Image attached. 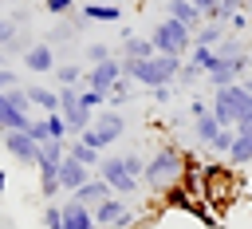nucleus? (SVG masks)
Listing matches in <instances>:
<instances>
[{
    "mask_svg": "<svg viewBox=\"0 0 252 229\" xmlns=\"http://www.w3.org/2000/svg\"><path fill=\"white\" fill-rule=\"evenodd\" d=\"M185 174V154L173 146V142H161L150 158H146V174H142V186L150 193H165L169 186H177Z\"/></svg>",
    "mask_w": 252,
    "mask_h": 229,
    "instance_id": "1",
    "label": "nucleus"
},
{
    "mask_svg": "<svg viewBox=\"0 0 252 229\" xmlns=\"http://www.w3.org/2000/svg\"><path fill=\"white\" fill-rule=\"evenodd\" d=\"M181 63L185 59H177V55H150V59H122V71H126V79H134L138 87H146V91H154V87H169V83H177V75H181Z\"/></svg>",
    "mask_w": 252,
    "mask_h": 229,
    "instance_id": "2",
    "label": "nucleus"
},
{
    "mask_svg": "<svg viewBox=\"0 0 252 229\" xmlns=\"http://www.w3.org/2000/svg\"><path fill=\"white\" fill-rule=\"evenodd\" d=\"M150 39H154V47H158L161 55H177V59H185V55L193 51V43H197L193 28H185V24L173 20V16H161V20L154 24Z\"/></svg>",
    "mask_w": 252,
    "mask_h": 229,
    "instance_id": "3",
    "label": "nucleus"
},
{
    "mask_svg": "<svg viewBox=\"0 0 252 229\" xmlns=\"http://www.w3.org/2000/svg\"><path fill=\"white\" fill-rule=\"evenodd\" d=\"M122 134H126V118H122L118 111H106V107H102V111L94 114V122H91L83 134H75V138L91 142L94 150H106V146H114Z\"/></svg>",
    "mask_w": 252,
    "mask_h": 229,
    "instance_id": "4",
    "label": "nucleus"
},
{
    "mask_svg": "<svg viewBox=\"0 0 252 229\" xmlns=\"http://www.w3.org/2000/svg\"><path fill=\"white\" fill-rule=\"evenodd\" d=\"M32 99L24 87H12V91H0V134H12V130H28L32 122Z\"/></svg>",
    "mask_w": 252,
    "mask_h": 229,
    "instance_id": "5",
    "label": "nucleus"
},
{
    "mask_svg": "<svg viewBox=\"0 0 252 229\" xmlns=\"http://www.w3.org/2000/svg\"><path fill=\"white\" fill-rule=\"evenodd\" d=\"M94 225H98V229H134V209H130V201L118 197V193H110L106 201L94 205Z\"/></svg>",
    "mask_w": 252,
    "mask_h": 229,
    "instance_id": "6",
    "label": "nucleus"
},
{
    "mask_svg": "<svg viewBox=\"0 0 252 229\" xmlns=\"http://www.w3.org/2000/svg\"><path fill=\"white\" fill-rule=\"evenodd\" d=\"M59 114L67 118L71 134H83L91 122H94V111H87L79 103V87H59Z\"/></svg>",
    "mask_w": 252,
    "mask_h": 229,
    "instance_id": "7",
    "label": "nucleus"
},
{
    "mask_svg": "<svg viewBox=\"0 0 252 229\" xmlns=\"http://www.w3.org/2000/svg\"><path fill=\"white\" fill-rule=\"evenodd\" d=\"M248 75V55H220L213 67H209V75H205V83L217 91V87H228V83H240Z\"/></svg>",
    "mask_w": 252,
    "mask_h": 229,
    "instance_id": "8",
    "label": "nucleus"
},
{
    "mask_svg": "<svg viewBox=\"0 0 252 229\" xmlns=\"http://www.w3.org/2000/svg\"><path fill=\"white\" fill-rule=\"evenodd\" d=\"M94 174H98V178H106V182H110V190H114L118 197H130V193H138V186H142V182L126 170V162H122V158H102Z\"/></svg>",
    "mask_w": 252,
    "mask_h": 229,
    "instance_id": "9",
    "label": "nucleus"
},
{
    "mask_svg": "<svg viewBox=\"0 0 252 229\" xmlns=\"http://www.w3.org/2000/svg\"><path fill=\"white\" fill-rule=\"evenodd\" d=\"M0 142H4V150L20 162V166H39V142L28 134V130H12V134H0Z\"/></svg>",
    "mask_w": 252,
    "mask_h": 229,
    "instance_id": "10",
    "label": "nucleus"
},
{
    "mask_svg": "<svg viewBox=\"0 0 252 229\" xmlns=\"http://www.w3.org/2000/svg\"><path fill=\"white\" fill-rule=\"evenodd\" d=\"M122 75H126V71H122V59H118V55H110V59L91 63V67H87V87H94V91L110 95V91H114V83H118Z\"/></svg>",
    "mask_w": 252,
    "mask_h": 229,
    "instance_id": "11",
    "label": "nucleus"
},
{
    "mask_svg": "<svg viewBox=\"0 0 252 229\" xmlns=\"http://www.w3.org/2000/svg\"><path fill=\"white\" fill-rule=\"evenodd\" d=\"M20 59H24V67H28L32 75H51V71H55V63H59V59H55V47H51L47 39H39V43H28Z\"/></svg>",
    "mask_w": 252,
    "mask_h": 229,
    "instance_id": "12",
    "label": "nucleus"
},
{
    "mask_svg": "<svg viewBox=\"0 0 252 229\" xmlns=\"http://www.w3.org/2000/svg\"><path fill=\"white\" fill-rule=\"evenodd\" d=\"M59 213H63V229H98V225H94V209L83 205L79 197L59 201Z\"/></svg>",
    "mask_w": 252,
    "mask_h": 229,
    "instance_id": "13",
    "label": "nucleus"
},
{
    "mask_svg": "<svg viewBox=\"0 0 252 229\" xmlns=\"http://www.w3.org/2000/svg\"><path fill=\"white\" fill-rule=\"evenodd\" d=\"M91 178H94V170L83 166V162H75L71 154L59 162V186H63V193H75V190H79L83 182H91Z\"/></svg>",
    "mask_w": 252,
    "mask_h": 229,
    "instance_id": "14",
    "label": "nucleus"
},
{
    "mask_svg": "<svg viewBox=\"0 0 252 229\" xmlns=\"http://www.w3.org/2000/svg\"><path fill=\"white\" fill-rule=\"evenodd\" d=\"M118 47H122V55H118V59H150V55H158V47H154V39H150V36H134V32H126V28H122Z\"/></svg>",
    "mask_w": 252,
    "mask_h": 229,
    "instance_id": "15",
    "label": "nucleus"
},
{
    "mask_svg": "<svg viewBox=\"0 0 252 229\" xmlns=\"http://www.w3.org/2000/svg\"><path fill=\"white\" fill-rule=\"evenodd\" d=\"M110 193H114V190H110V182L94 174V178H91V182H83V186H79V190H75L71 197H79L83 205H91V209H94V205H98V201H106Z\"/></svg>",
    "mask_w": 252,
    "mask_h": 229,
    "instance_id": "16",
    "label": "nucleus"
},
{
    "mask_svg": "<svg viewBox=\"0 0 252 229\" xmlns=\"http://www.w3.org/2000/svg\"><path fill=\"white\" fill-rule=\"evenodd\" d=\"M165 12H169L173 20H181L185 28H193V32L205 24V12H201L193 0H165Z\"/></svg>",
    "mask_w": 252,
    "mask_h": 229,
    "instance_id": "17",
    "label": "nucleus"
},
{
    "mask_svg": "<svg viewBox=\"0 0 252 229\" xmlns=\"http://www.w3.org/2000/svg\"><path fill=\"white\" fill-rule=\"evenodd\" d=\"M248 162H252V122L236 126V142L228 150V166H248Z\"/></svg>",
    "mask_w": 252,
    "mask_h": 229,
    "instance_id": "18",
    "label": "nucleus"
},
{
    "mask_svg": "<svg viewBox=\"0 0 252 229\" xmlns=\"http://www.w3.org/2000/svg\"><path fill=\"white\" fill-rule=\"evenodd\" d=\"M24 91H28V99H32V107H39L43 114H51V111H59V91H55V87H43V83H28Z\"/></svg>",
    "mask_w": 252,
    "mask_h": 229,
    "instance_id": "19",
    "label": "nucleus"
},
{
    "mask_svg": "<svg viewBox=\"0 0 252 229\" xmlns=\"http://www.w3.org/2000/svg\"><path fill=\"white\" fill-rule=\"evenodd\" d=\"M83 16H87V24H118V20H122V8H118V4H98V0H91V4H83Z\"/></svg>",
    "mask_w": 252,
    "mask_h": 229,
    "instance_id": "20",
    "label": "nucleus"
},
{
    "mask_svg": "<svg viewBox=\"0 0 252 229\" xmlns=\"http://www.w3.org/2000/svg\"><path fill=\"white\" fill-rule=\"evenodd\" d=\"M220 130H224V126H220V118H217L213 111H209V114H201V118H193V138H197L201 146H213Z\"/></svg>",
    "mask_w": 252,
    "mask_h": 229,
    "instance_id": "21",
    "label": "nucleus"
},
{
    "mask_svg": "<svg viewBox=\"0 0 252 229\" xmlns=\"http://www.w3.org/2000/svg\"><path fill=\"white\" fill-rule=\"evenodd\" d=\"M35 174H39V197H59L63 193V186H59V166H51V162H39L35 166Z\"/></svg>",
    "mask_w": 252,
    "mask_h": 229,
    "instance_id": "22",
    "label": "nucleus"
},
{
    "mask_svg": "<svg viewBox=\"0 0 252 229\" xmlns=\"http://www.w3.org/2000/svg\"><path fill=\"white\" fill-rule=\"evenodd\" d=\"M0 47L8 55H24V47H20V24L8 12H0Z\"/></svg>",
    "mask_w": 252,
    "mask_h": 229,
    "instance_id": "23",
    "label": "nucleus"
},
{
    "mask_svg": "<svg viewBox=\"0 0 252 229\" xmlns=\"http://www.w3.org/2000/svg\"><path fill=\"white\" fill-rule=\"evenodd\" d=\"M67 154H71L75 162L91 166V170H98V162H102V150H94V146L83 142V138H67Z\"/></svg>",
    "mask_w": 252,
    "mask_h": 229,
    "instance_id": "24",
    "label": "nucleus"
},
{
    "mask_svg": "<svg viewBox=\"0 0 252 229\" xmlns=\"http://www.w3.org/2000/svg\"><path fill=\"white\" fill-rule=\"evenodd\" d=\"M51 75L59 79V87H87V71L79 63H55Z\"/></svg>",
    "mask_w": 252,
    "mask_h": 229,
    "instance_id": "25",
    "label": "nucleus"
},
{
    "mask_svg": "<svg viewBox=\"0 0 252 229\" xmlns=\"http://www.w3.org/2000/svg\"><path fill=\"white\" fill-rule=\"evenodd\" d=\"M193 36H197V43H209V47H217V43H220V39L228 36V24H217V20H205V24H201V28L193 32Z\"/></svg>",
    "mask_w": 252,
    "mask_h": 229,
    "instance_id": "26",
    "label": "nucleus"
},
{
    "mask_svg": "<svg viewBox=\"0 0 252 229\" xmlns=\"http://www.w3.org/2000/svg\"><path fill=\"white\" fill-rule=\"evenodd\" d=\"M201 79H205V67H201V63H193V59L185 55V63H181V75H177V83H181V87H197Z\"/></svg>",
    "mask_w": 252,
    "mask_h": 229,
    "instance_id": "27",
    "label": "nucleus"
},
{
    "mask_svg": "<svg viewBox=\"0 0 252 229\" xmlns=\"http://www.w3.org/2000/svg\"><path fill=\"white\" fill-rule=\"evenodd\" d=\"M189 59H193V63H201V67H205V75H209V67H213L220 55H217V47H209V43H193Z\"/></svg>",
    "mask_w": 252,
    "mask_h": 229,
    "instance_id": "28",
    "label": "nucleus"
},
{
    "mask_svg": "<svg viewBox=\"0 0 252 229\" xmlns=\"http://www.w3.org/2000/svg\"><path fill=\"white\" fill-rule=\"evenodd\" d=\"M130 95H134V79H126V75H122V79L114 83V91L106 95V107H122Z\"/></svg>",
    "mask_w": 252,
    "mask_h": 229,
    "instance_id": "29",
    "label": "nucleus"
},
{
    "mask_svg": "<svg viewBox=\"0 0 252 229\" xmlns=\"http://www.w3.org/2000/svg\"><path fill=\"white\" fill-rule=\"evenodd\" d=\"M79 103H83L87 111H94V114H98V111L106 107V95H102V91H94V87H79Z\"/></svg>",
    "mask_w": 252,
    "mask_h": 229,
    "instance_id": "30",
    "label": "nucleus"
},
{
    "mask_svg": "<svg viewBox=\"0 0 252 229\" xmlns=\"http://www.w3.org/2000/svg\"><path fill=\"white\" fill-rule=\"evenodd\" d=\"M43 118H47L51 138H59V142H67V138H71V126H67V118H63L59 111H51V114H43Z\"/></svg>",
    "mask_w": 252,
    "mask_h": 229,
    "instance_id": "31",
    "label": "nucleus"
},
{
    "mask_svg": "<svg viewBox=\"0 0 252 229\" xmlns=\"http://www.w3.org/2000/svg\"><path fill=\"white\" fill-rule=\"evenodd\" d=\"M232 142H236V126H224V130L217 134V142H213L209 150H217L220 158H228V150H232Z\"/></svg>",
    "mask_w": 252,
    "mask_h": 229,
    "instance_id": "32",
    "label": "nucleus"
},
{
    "mask_svg": "<svg viewBox=\"0 0 252 229\" xmlns=\"http://www.w3.org/2000/svg\"><path fill=\"white\" fill-rule=\"evenodd\" d=\"M43 12H47V16H55V20H63V16H71V12H75V0H43Z\"/></svg>",
    "mask_w": 252,
    "mask_h": 229,
    "instance_id": "33",
    "label": "nucleus"
},
{
    "mask_svg": "<svg viewBox=\"0 0 252 229\" xmlns=\"http://www.w3.org/2000/svg\"><path fill=\"white\" fill-rule=\"evenodd\" d=\"M28 134H32L39 146H43V142H55V138H51V130H47V118H32V122H28Z\"/></svg>",
    "mask_w": 252,
    "mask_h": 229,
    "instance_id": "34",
    "label": "nucleus"
},
{
    "mask_svg": "<svg viewBox=\"0 0 252 229\" xmlns=\"http://www.w3.org/2000/svg\"><path fill=\"white\" fill-rule=\"evenodd\" d=\"M39 217H43V229H63V213H59V205H55V201H47Z\"/></svg>",
    "mask_w": 252,
    "mask_h": 229,
    "instance_id": "35",
    "label": "nucleus"
},
{
    "mask_svg": "<svg viewBox=\"0 0 252 229\" xmlns=\"http://www.w3.org/2000/svg\"><path fill=\"white\" fill-rule=\"evenodd\" d=\"M114 51H110V43H87V63H102V59H110Z\"/></svg>",
    "mask_w": 252,
    "mask_h": 229,
    "instance_id": "36",
    "label": "nucleus"
},
{
    "mask_svg": "<svg viewBox=\"0 0 252 229\" xmlns=\"http://www.w3.org/2000/svg\"><path fill=\"white\" fill-rule=\"evenodd\" d=\"M122 162H126V170L142 182V174H146V158H142V154H122Z\"/></svg>",
    "mask_w": 252,
    "mask_h": 229,
    "instance_id": "37",
    "label": "nucleus"
},
{
    "mask_svg": "<svg viewBox=\"0 0 252 229\" xmlns=\"http://www.w3.org/2000/svg\"><path fill=\"white\" fill-rule=\"evenodd\" d=\"M228 28H232V32H248V28H252V12H236V16L228 20Z\"/></svg>",
    "mask_w": 252,
    "mask_h": 229,
    "instance_id": "38",
    "label": "nucleus"
},
{
    "mask_svg": "<svg viewBox=\"0 0 252 229\" xmlns=\"http://www.w3.org/2000/svg\"><path fill=\"white\" fill-rule=\"evenodd\" d=\"M12 87H20V75L12 67H0V91H12Z\"/></svg>",
    "mask_w": 252,
    "mask_h": 229,
    "instance_id": "39",
    "label": "nucleus"
},
{
    "mask_svg": "<svg viewBox=\"0 0 252 229\" xmlns=\"http://www.w3.org/2000/svg\"><path fill=\"white\" fill-rule=\"evenodd\" d=\"M150 95H154V103H158V107H165V103L173 99V83H169V87H154Z\"/></svg>",
    "mask_w": 252,
    "mask_h": 229,
    "instance_id": "40",
    "label": "nucleus"
},
{
    "mask_svg": "<svg viewBox=\"0 0 252 229\" xmlns=\"http://www.w3.org/2000/svg\"><path fill=\"white\" fill-rule=\"evenodd\" d=\"M201 114H209V103L205 99H193L189 103V118H201Z\"/></svg>",
    "mask_w": 252,
    "mask_h": 229,
    "instance_id": "41",
    "label": "nucleus"
},
{
    "mask_svg": "<svg viewBox=\"0 0 252 229\" xmlns=\"http://www.w3.org/2000/svg\"><path fill=\"white\" fill-rule=\"evenodd\" d=\"M193 4H197V8H201V12H205V16H209V12H213V8H217V4H220V0H193Z\"/></svg>",
    "mask_w": 252,
    "mask_h": 229,
    "instance_id": "42",
    "label": "nucleus"
},
{
    "mask_svg": "<svg viewBox=\"0 0 252 229\" xmlns=\"http://www.w3.org/2000/svg\"><path fill=\"white\" fill-rule=\"evenodd\" d=\"M0 229H16V221H12L8 213H0Z\"/></svg>",
    "mask_w": 252,
    "mask_h": 229,
    "instance_id": "43",
    "label": "nucleus"
},
{
    "mask_svg": "<svg viewBox=\"0 0 252 229\" xmlns=\"http://www.w3.org/2000/svg\"><path fill=\"white\" fill-rule=\"evenodd\" d=\"M4 186H8V174H4V170H0V193H4Z\"/></svg>",
    "mask_w": 252,
    "mask_h": 229,
    "instance_id": "44",
    "label": "nucleus"
},
{
    "mask_svg": "<svg viewBox=\"0 0 252 229\" xmlns=\"http://www.w3.org/2000/svg\"><path fill=\"white\" fill-rule=\"evenodd\" d=\"M0 67H8V51L4 47H0Z\"/></svg>",
    "mask_w": 252,
    "mask_h": 229,
    "instance_id": "45",
    "label": "nucleus"
},
{
    "mask_svg": "<svg viewBox=\"0 0 252 229\" xmlns=\"http://www.w3.org/2000/svg\"><path fill=\"white\" fill-rule=\"evenodd\" d=\"M0 4H4V0H0Z\"/></svg>",
    "mask_w": 252,
    "mask_h": 229,
    "instance_id": "46",
    "label": "nucleus"
}]
</instances>
